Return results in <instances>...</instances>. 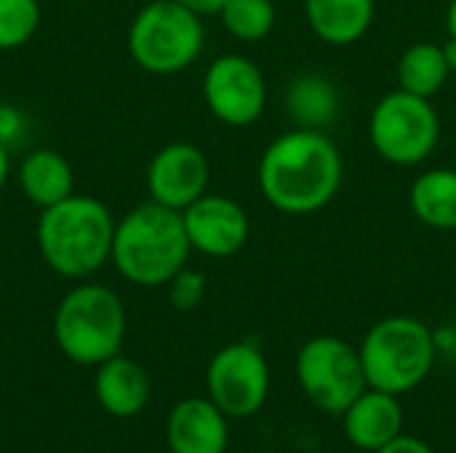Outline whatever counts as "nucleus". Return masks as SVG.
<instances>
[{"instance_id": "obj_1", "label": "nucleus", "mask_w": 456, "mask_h": 453, "mask_svg": "<svg viewBox=\"0 0 456 453\" xmlns=\"http://www.w3.org/2000/svg\"><path fill=\"white\" fill-rule=\"evenodd\" d=\"M345 176L339 147L323 131L294 128L270 142L259 160V190L265 200L289 216H307L326 208Z\"/></svg>"}, {"instance_id": "obj_2", "label": "nucleus", "mask_w": 456, "mask_h": 453, "mask_svg": "<svg viewBox=\"0 0 456 453\" xmlns=\"http://www.w3.org/2000/svg\"><path fill=\"white\" fill-rule=\"evenodd\" d=\"M190 251L182 211L150 200L115 222L110 262L128 283L158 288L187 267Z\"/></svg>"}, {"instance_id": "obj_3", "label": "nucleus", "mask_w": 456, "mask_h": 453, "mask_svg": "<svg viewBox=\"0 0 456 453\" xmlns=\"http://www.w3.org/2000/svg\"><path fill=\"white\" fill-rule=\"evenodd\" d=\"M35 238L43 262L56 275L88 278L112 256L115 219L102 200L72 192L40 211Z\"/></svg>"}, {"instance_id": "obj_4", "label": "nucleus", "mask_w": 456, "mask_h": 453, "mask_svg": "<svg viewBox=\"0 0 456 453\" xmlns=\"http://www.w3.org/2000/svg\"><path fill=\"white\" fill-rule=\"evenodd\" d=\"M53 339L77 366H102L126 339V307L102 283H80L64 294L53 312Z\"/></svg>"}, {"instance_id": "obj_5", "label": "nucleus", "mask_w": 456, "mask_h": 453, "mask_svg": "<svg viewBox=\"0 0 456 453\" xmlns=\"http://www.w3.org/2000/svg\"><path fill=\"white\" fill-rule=\"evenodd\" d=\"M366 382L390 395L417 390L438 358L436 334L411 315H393L369 328L361 347Z\"/></svg>"}, {"instance_id": "obj_6", "label": "nucleus", "mask_w": 456, "mask_h": 453, "mask_svg": "<svg viewBox=\"0 0 456 453\" xmlns=\"http://www.w3.org/2000/svg\"><path fill=\"white\" fill-rule=\"evenodd\" d=\"M128 53L150 75L184 72L203 51L206 29L195 11L176 0L147 3L128 27Z\"/></svg>"}, {"instance_id": "obj_7", "label": "nucleus", "mask_w": 456, "mask_h": 453, "mask_svg": "<svg viewBox=\"0 0 456 453\" xmlns=\"http://www.w3.org/2000/svg\"><path fill=\"white\" fill-rule=\"evenodd\" d=\"M369 139L382 160L393 166H419L438 147L441 117L430 99L395 88L371 109Z\"/></svg>"}, {"instance_id": "obj_8", "label": "nucleus", "mask_w": 456, "mask_h": 453, "mask_svg": "<svg viewBox=\"0 0 456 453\" xmlns=\"http://www.w3.org/2000/svg\"><path fill=\"white\" fill-rule=\"evenodd\" d=\"M297 382L315 409L337 417L369 387L358 347L339 336H313L299 347Z\"/></svg>"}, {"instance_id": "obj_9", "label": "nucleus", "mask_w": 456, "mask_h": 453, "mask_svg": "<svg viewBox=\"0 0 456 453\" xmlns=\"http://www.w3.org/2000/svg\"><path fill=\"white\" fill-rule=\"evenodd\" d=\"M208 398L227 419L254 417L270 395V366L254 342H232L222 347L206 371Z\"/></svg>"}, {"instance_id": "obj_10", "label": "nucleus", "mask_w": 456, "mask_h": 453, "mask_svg": "<svg viewBox=\"0 0 456 453\" xmlns=\"http://www.w3.org/2000/svg\"><path fill=\"white\" fill-rule=\"evenodd\" d=\"M203 101L219 123L246 128L265 112V72L243 53H224L214 59L203 75Z\"/></svg>"}, {"instance_id": "obj_11", "label": "nucleus", "mask_w": 456, "mask_h": 453, "mask_svg": "<svg viewBox=\"0 0 456 453\" xmlns=\"http://www.w3.org/2000/svg\"><path fill=\"white\" fill-rule=\"evenodd\" d=\"M211 166L200 147L190 142H171L160 147L147 166V192L150 200L184 211L200 195L208 192Z\"/></svg>"}, {"instance_id": "obj_12", "label": "nucleus", "mask_w": 456, "mask_h": 453, "mask_svg": "<svg viewBox=\"0 0 456 453\" xmlns=\"http://www.w3.org/2000/svg\"><path fill=\"white\" fill-rule=\"evenodd\" d=\"M182 219L192 251H200L211 259L235 256L251 235L246 208L227 195H200L192 206L182 211Z\"/></svg>"}, {"instance_id": "obj_13", "label": "nucleus", "mask_w": 456, "mask_h": 453, "mask_svg": "<svg viewBox=\"0 0 456 453\" xmlns=\"http://www.w3.org/2000/svg\"><path fill=\"white\" fill-rule=\"evenodd\" d=\"M166 441L171 453H227L230 425L211 398H187L171 409Z\"/></svg>"}, {"instance_id": "obj_14", "label": "nucleus", "mask_w": 456, "mask_h": 453, "mask_svg": "<svg viewBox=\"0 0 456 453\" xmlns=\"http://www.w3.org/2000/svg\"><path fill=\"white\" fill-rule=\"evenodd\" d=\"M342 430L350 446L377 453L403 433V406L398 395L366 387L363 395L342 414Z\"/></svg>"}, {"instance_id": "obj_15", "label": "nucleus", "mask_w": 456, "mask_h": 453, "mask_svg": "<svg viewBox=\"0 0 456 453\" xmlns=\"http://www.w3.org/2000/svg\"><path fill=\"white\" fill-rule=\"evenodd\" d=\"M94 395H96V403L107 414L128 419V417H136L147 406L150 376L136 360L123 358L118 352L115 358L99 366L96 379H94Z\"/></svg>"}, {"instance_id": "obj_16", "label": "nucleus", "mask_w": 456, "mask_h": 453, "mask_svg": "<svg viewBox=\"0 0 456 453\" xmlns=\"http://www.w3.org/2000/svg\"><path fill=\"white\" fill-rule=\"evenodd\" d=\"M377 0H305L310 29L329 45H353L374 24Z\"/></svg>"}, {"instance_id": "obj_17", "label": "nucleus", "mask_w": 456, "mask_h": 453, "mask_svg": "<svg viewBox=\"0 0 456 453\" xmlns=\"http://www.w3.org/2000/svg\"><path fill=\"white\" fill-rule=\"evenodd\" d=\"M19 187L32 206L51 208L75 192L72 166L51 147L32 150L19 163Z\"/></svg>"}, {"instance_id": "obj_18", "label": "nucleus", "mask_w": 456, "mask_h": 453, "mask_svg": "<svg viewBox=\"0 0 456 453\" xmlns=\"http://www.w3.org/2000/svg\"><path fill=\"white\" fill-rule=\"evenodd\" d=\"M414 216L441 232L456 230V168H433L414 179L409 192Z\"/></svg>"}, {"instance_id": "obj_19", "label": "nucleus", "mask_w": 456, "mask_h": 453, "mask_svg": "<svg viewBox=\"0 0 456 453\" xmlns=\"http://www.w3.org/2000/svg\"><path fill=\"white\" fill-rule=\"evenodd\" d=\"M286 109L297 123V128L323 131L337 120L339 112L337 85L318 72H305L291 80L286 91Z\"/></svg>"}, {"instance_id": "obj_20", "label": "nucleus", "mask_w": 456, "mask_h": 453, "mask_svg": "<svg viewBox=\"0 0 456 453\" xmlns=\"http://www.w3.org/2000/svg\"><path fill=\"white\" fill-rule=\"evenodd\" d=\"M452 69L444 53V45L436 43H414L401 53L398 61V85L414 96L433 99L449 80Z\"/></svg>"}, {"instance_id": "obj_21", "label": "nucleus", "mask_w": 456, "mask_h": 453, "mask_svg": "<svg viewBox=\"0 0 456 453\" xmlns=\"http://www.w3.org/2000/svg\"><path fill=\"white\" fill-rule=\"evenodd\" d=\"M216 16L222 19L224 29L243 43L265 40L278 19L273 0H227Z\"/></svg>"}, {"instance_id": "obj_22", "label": "nucleus", "mask_w": 456, "mask_h": 453, "mask_svg": "<svg viewBox=\"0 0 456 453\" xmlns=\"http://www.w3.org/2000/svg\"><path fill=\"white\" fill-rule=\"evenodd\" d=\"M37 0H0V51H16L29 43L40 27Z\"/></svg>"}, {"instance_id": "obj_23", "label": "nucleus", "mask_w": 456, "mask_h": 453, "mask_svg": "<svg viewBox=\"0 0 456 453\" xmlns=\"http://www.w3.org/2000/svg\"><path fill=\"white\" fill-rule=\"evenodd\" d=\"M206 296V275L192 267H182L171 280H168V299L171 307L179 312L195 310Z\"/></svg>"}, {"instance_id": "obj_24", "label": "nucleus", "mask_w": 456, "mask_h": 453, "mask_svg": "<svg viewBox=\"0 0 456 453\" xmlns=\"http://www.w3.org/2000/svg\"><path fill=\"white\" fill-rule=\"evenodd\" d=\"M27 131V117L13 104H0V144L11 147Z\"/></svg>"}, {"instance_id": "obj_25", "label": "nucleus", "mask_w": 456, "mask_h": 453, "mask_svg": "<svg viewBox=\"0 0 456 453\" xmlns=\"http://www.w3.org/2000/svg\"><path fill=\"white\" fill-rule=\"evenodd\" d=\"M377 453H436L422 438H414V435H398L393 443H387L385 449H379Z\"/></svg>"}, {"instance_id": "obj_26", "label": "nucleus", "mask_w": 456, "mask_h": 453, "mask_svg": "<svg viewBox=\"0 0 456 453\" xmlns=\"http://www.w3.org/2000/svg\"><path fill=\"white\" fill-rule=\"evenodd\" d=\"M176 3H182L184 8L195 11L198 16H211V13H219L227 0H176Z\"/></svg>"}, {"instance_id": "obj_27", "label": "nucleus", "mask_w": 456, "mask_h": 453, "mask_svg": "<svg viewBox=\"0 0 456 453\" xmlns=\"http://www.w3.org/2000/svg\"><path fill=\"white\" fill-rule=\"evenodd\" d=\"M8 174H11V155H8V147L0 144V190L8 182Z\"/></svg>"}, {"instance_id": "obj_28", "label": "nucleus", "mask_w": 456, "mask_h": 453, "mask_svg": "<svg viewBox=\"0 0 456 453\" xmlns=\"http://www.w3.org/2000/svg\"><path fill=\"white\" fill-rule=\"evenodd\" d=\"M444 53H446V61H449V69L456 72V37H449L444 43Z\"/></svg>"}, {"instance_id": "obj_29", "label": "nucleus", "mask_w": 456, "mask_h": 453, "mask_svg": "<svg viewBox=\"0 0 456 453\" xmlns=\"http://www.w3.org/2000/svg\"><path fill=\"white\" fill-rule=\"evenodd\" d=\"M446 29H449V37H456V0H452L446 8Z\"/></svg>"}]
</instances>
